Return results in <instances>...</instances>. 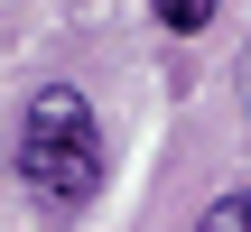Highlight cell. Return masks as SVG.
Listing matches in <instances>:
<instances>
[{
    "label": "cell",
    "instance_id": "cell-1",
    "mask_svg": "<svg viewBox=\"0 0 251 232\" xmlns=\"http://www.w3.org/2000/svg\"><path fill=\"white\" fill-rule=\"evenodd\" d=\"M9 177L47 214H84L102 195V112L84 84H37L9 130Z\"/></svg>",
    "mask_w": 251,
    "mask_h": 232
},
{
    "label": "cell",
    "instance_id": "cell-4",
    "mask_svg": "<svg viewBox=\"0 0 251 232\" xmlns=\"http://www.w3.org/2000/svg\"><path fill=\"white\" fill-rule=\"evenodd\" d=\"M242 112H251V46H242Z\"/></svg>",
    "mask_w": 251,
    "mask_h": 232
},
{
    "label": "cell",
    "instance_id": "cell-3",
    "mask_svg": "<svg viewBox=\"0 0 251 232\" xmlns=\"http://www.w3.org/2000/svg\"><path fill=\"white\" fill-rule=\"evenodd\" d=\"M205 19H214V0H158V28L168 37H196Z\"/></svg>",
    "mask_w": 251,
    "mask_h": 232
},
{
    "label": "cell",
    "instance_id": "cell-2",
    "mask_svg": "<svg viewBox=\"0 0 251 232\" xmlns=\"http://www.w3.org/2000/svg\"><path fill=\"white\" fill-rule=\"evenodd\" d=\"M196 232H251V186H233V195H214V205L196 214Z\"/></svg>",
    "mask_w": 251,
    "mask_h": 232
}]
</instances>
